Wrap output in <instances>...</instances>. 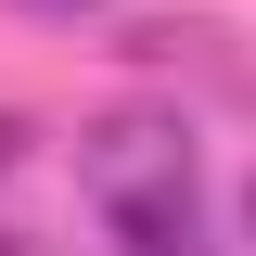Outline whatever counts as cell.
<instances>
[{
	"mask_svg": "<svg viewBox=\"0 0 256 256\" xmlns=\"http://www.w3.org/2000/svg\"><path fill=\"white\" fill-rule=\"evenodd\" d=\"M26 154H38V128L13 116V102H0V180H13V166H26Z\"/></svg>",
	"mask_w": 256,
	"mask_h": 256,
	"instance_id": "cell-4",
	"label": "cell"
},
{
	"mask_svg": "<svg viewBox=\"0 0 256 256\" xmlns=\"http://www.w3.org/2000/svg\"><path fill=\"white\" fill-rule=\"evenodd\" d=\"M244 244H256V180H244Z\"/></svg>",
	"mask_w": 256,
	"mask_h": 256,
	"instance_id": "cell-7",
	"label": "cell"
},
{
	"mask_svg": "<svg viewBox=\"0 0 256 256\" xmlns=\"http://www.w3.org/2000/svg\"><path fill=\"white\" fill-rule=\"evenodd\" d=\"M0 256H52V244H38V230H0Z\"/></svg>",
	"mask_w": 256,
	"mask_h": 256,
	"instance_id": "cell-6",
	"label": "cell"
},
{
	"mask_svg": "<svg viewBox=\"0 0 256 256\" xmlns=\"http://www.w3.org/2000/svg\"><path fill=\"white\" fill-rule=\"evenodd\" d=\"M77 180H90V205L116 218V205H141V192H166V180H192V128L166 116V102H128V116H102V128H77Z\"/></svg>",
	"mask_w": 256,
	"mask_h": 256,
	"instance_id": "cell-1",
	"label": "cell"
},
{
	"mask_svg": "<svg viewBox=\"0 0 256 256\" xmlns=\"http://www.w3.org/2000/svg\"><path fill=\"white\" fill-rule=\"evenodd\" d=\"M13 13H38V26H90L102 0H13Z\"/></svg>",
	"mask_w": 256,
	"mask_h": 256,
	"instance_id": "cell-5",
	"label": "cell"
},
{
	"mask_svg": "<svg viewBox=\"0 0 256 256\" xmlns=\"http://www.w3.org/2000/svg\"><path fill=\"white\" fill-rule=\"evenodd\" d=\"M116 52H128V64H218V26H205V13H180V26H166V13H154V26H128Z\"/></svg>",
	"mask_w": 256,
	"mask_h": 256,
	"instance_id": "cell-3",
	"label": "cell"
},
{
	"mask_svg": "<svg viewBox=\"0 0 256 256\" xmlns=\"http://www.w3.org/2000/svg\"><path fill=\"white\" fill-rule=\"evenodd\" d=\"M116 256H218L205 192H192V180H166V192H141V205H116Z\"/></svg>",
	"mask_w": 256,
	"mask_h": 256,
	"instance_id": "cell-2",
	"label": "cell"
}]
</instances>
